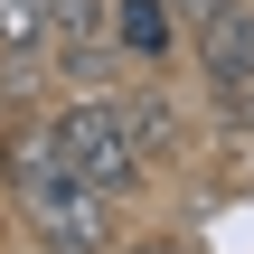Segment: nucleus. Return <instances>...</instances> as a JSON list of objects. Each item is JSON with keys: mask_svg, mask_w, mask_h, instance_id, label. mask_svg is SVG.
Here are the masks:
<instances>
[{"mask_svg": "<svg viewBox=\"0 0 254 254\" xmlns=\"http://www.w3.org/2000/svg\"><path fill=\"white\" fill-rule=\"evenodd\" d=\"M0 179H9L38 254H104L113 245V198H94L85 179H66L57 151H47V132H9L0 141Z\"/></svg>", "mask_w": 254, "mask_h": 254, "instance_id": "nucleus-1", "label": "nucleus"}, {"mask_svg": "<svg viewBox=\"0 0 254 254\" xmlns=\"http://www.w3.org/2000/svg\"><path fill=\"white\" fill-rule=\"evenodd\" d=\"M38 132H47V151H57V170H66V179H85L94 198H132V189L151 179L104 85H94V94H75V104H57V113H47Z\"/></svg>", "mask_w": 254, "mask_h": 254, "instance_id": "nucleus-2", "label": "nucleus"}, {"mask_svg": "<svg viewBox=\"0 0 254 254\" xmlns=\"http://www.w3.org/2000/svg\"><path fill=\"white\" fill-rule=\"evenodd\" d=\"M198 75H207L217 113H245V94H254V0H217L198 19Z\"/></svg>", "mask_w": 254, "mask_h": 254, "instance_id": "nucleus-3", "label": "nucleus"}, {"mask_svg": "<svg viewBox=\"0 0 254 254\" xmlns=\"http://www.w3.org/2000/svg\"><path fill=\"white\" fill-rule=\"evenodd\" d=\"M47 57L66 85H94L113 66V9L104 0H47Z\"/></svg>", "mask_w": 254, "mask_h": 254, "instance_id": "nucleus-4", "label": "nucleus"}, {"mask_svg": "<svg viewBox=\"0 0 254 254\" xmlns=\"http://www.w3.org/2000/svg\"><path fill=\"white\" fill-rule=\"evenodd\" d=\"M104 9H113V47H123V57H141V66H160V57L179 47L170 0H104Z\"/></svg>", "mask_w": 254, "mask_h": 254, "instance_id": "nucleus-5", "label": "nucleus"}, {"mask_svg": "<svg viewBox=\"0 0 254 254\" xmlns=\"http://www.w3.org/2000/svg\"><path fill=\"white\" fill-rule=\"evenodd\" d=\"M113 113H123V132H132L141 170H160V160L179 151V123H170V104H160V94H113Z\"/></svg>", "mask_w": 254, "mask_h": 254, "instance_id": "nucleus-6", "label": "nucleus"}, {"mask_svg": "<svg viewBox=\"0 0 254 254\" xmlns=\"http://www.w3.org/2000/svg\"><path fill=\"white\" fill-rule=\"evenodd\" d=\"M0 47L9 57H47V0H0Z\"/></svg>", "mask_w": 254, "mask_h": 254, "instance_id": "nucleus-7", "label": "nucleus"}, {"mask_svg": "<svg viewBox=\"0 0 254 254\" xmlns=\"http://www.w3.org/2000/svg\"><path fill=\"white\" fill-rule=\"evenodd\" d=\"M104 254H189V245H179V236H141V245H123V236H113Z\"/></svg>", "mask_w": 254, "mask_h": 254, "instance_id": "nucleus-8", "label": "nucleus"}, {"mask_svg": "<svg viewBox=\"0 0 254 254\" xmlns=\"http://www.w3.org/2000/svg\"><path fill=\"white\" fill-rule=\"evenodd\" d=\"M207 9H217V0H170V19H189V28H198Z\"/></svg>", "mask_w": 254, "mask_h": 254, "instance_id": "nucleus-9", "label": "nucleus"}, {"mask_svg": "<svg viewBox=\"0 0 254 254\" xmlns=\"http://www.w3.org/2000/svg\"><path fill=\"white\" fill-rule=\"evenodd\" d=\"M245 113H254V94H245Z\"/></svg>", "mask_w": 254, "mask_h": 254, "instance_id": "nucleus-10", "label": "nucleus"}]
</instances>
